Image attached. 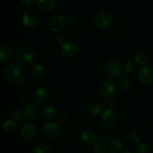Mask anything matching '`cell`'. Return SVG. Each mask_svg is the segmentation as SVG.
<instances>
[{"label": "cell", "mask_w": 153, "mask_h": 153, "mask_svg": "<svg viewBox=\"0 0 153 153\" xmlns=\"http://www.w3.org/2000/svg\"><path fill=\"white\" fill-rule=\"evenodd\" d=\"M35 58V52L30 46H23L18 51L16 55V62L22 67H29L33 64Z\"/></svg>", "instance_id": "6da1fadb"}, {"label": "cell", "mask_w": 153, "mask_h": 153, "mask_svg": "<svg viewBox=\"0 0 153 153\" xmlns=\"http://www.w3.org/2000/svg\"><path fill=\"white\" fill-rule=\"evenodd\" d=\"M43 134L45 138L49 140H55L58 138L61 134V128L58 123H46L43 128Z\"/></svg>", "instance_id": "7a4b0ae2"}, {"label": "cell", "mask_w": 153, "mask_h": 153, "mask_svg": "<svg viewBox=\"0 0 153 153\" xmlns=\"http://www.w3.org/2000/svg\"><path fill=\"white\" fill-rule=\"evenodd\" d=\"M105 70L108 75L112 77H117L123 72V67L119 61L115 59H109L105 64Z\"/></svg>", "instance_id": "3957f363"}, {"label": "cell", "mask_w": 153, "mask_h": 153, "mask_svg": "<svg viewBox=\"0 0 153 153\" xmlns=\"http://www.w3.org/2000/svg\"><path fill=\"white\" fill-rule=\"evenodd\" d=\"M3 76L7 81L15 82L18 80L21 76L20 67L16 64H7L3 70Z\"/></svg>", "instance_id": "277c9868"}, {"label": "cell", "mask_w": 153, "mask_h": 153, "mask_svg": "<svg viewBox=\"0 0 153 153\" xmlns=\"http://www.w3.org/2000/svg\"><path fill=\"white\" fill-rule=\"evenodd\" d=\"M113 19L111 16L108 13H100L94 17V24L97 28L105 30L109 28L111 25Z\"/></svg>", "instance_id": "5b68a950"}, {"label": "cell", "mask_w": 153, "mask_h": 153, "mask_svg": "<svg viewBox=\"0 0 153 153\" xmlns=\"http://www.w3.org/2000/svg\"><path fill=\"white\" fill-rule=\"evenodd\" d=\"M116 91V84L110 79L105 80L102 82L99 88V93L102 97L105 99L110 98Z\"/></svg>", "instance_id": "8992f818"}, {"label": "cell", "mask_w": 153, "mask_h": 153, "mask_svg": "<svg viewBox=\"0 0 153 153\" xmlns=\"http://www.w3.org/2000/svg\"><path fill=\"white\" fill-rule=\"evenodd\" d=\"M60 52L65 58H74L79 52V46L74 42H64L60 46Z\"/></svg>", "instance_id": "52a82bcc"}, {"label": "cell", "mask_w": 153, "mask_h": 153, "mask_svg": "<svg viewBox=\"0 0 153 153\" xmlns=\"http://www.w3.org/2000/svg\"><path fill=\"white\" fill-rule=\"evenodd\" d=\"M38 112V108L34 103L28 102L27 104H25L22 110V117L25 120H33L37 117Z\"/></svg>", "instance_id": "ba28073f"}, {"label": "cell", "mask_w": 153, "mask_h": 153, "mask_svg": "<svg viewBox=\"0 0 153 153\" xmlns=\"http://www.w3.org/2000/svg\"><path fill=\"white\" fill-rule=\"evenodd\" d=\"M37 134V128L34 123H27L20 128V135L24 140H32Z\"/></svg>", "instance_id": "9c48e42d"}, {"label": "cell", "mask_w": 153, "mask_h": 153, "mask_svg": "<svg viewBox=\"0 0 153 153\" xmlns=\"http://www.w3.org/2000/svg\"><path fill=\"white\" fill-rule=\"evenodd\" d=\"M139 81L144 85H150L153 82V68L146 66L140 69L137 73Z\"/></svg>", "instance_id": "30bf717a"}, {"label": "cell", "mask_w": 153, "mask_h": 153, "mask_svg": "<svg viewBox=\"0 0 153 153\" xmlns=\"http://www.w3.org/2000/svg\"><path fill=\"white\" fill-rule=\"evenodd\" d=\"M22 22L28 28H34L39 23L38 14L32 10H27L22 16Z\"/></svg>", "instance_id": "8fae6325"}, {"label": "cell", "mask_w": 153, "mask_h": 153, "mask_svg": "<svg viewBox=\"0 0 153 153\" xmlns=\"http://www.w3.org/2000/svg\"><path fill=\"white\" fill-rule=\"evenodd\" d=\"M66 24V19L60 14L54 15L49 22V29L54 32H58L63 29Z\"/></svg>", "instance_id": "7c38bea8"}, {"label": "cell", "mask_w": 153, "mask_h": 153, "mask_svg": "<svg viewBox=\"0 0 153 153\" xmlns=\"http://www.w3.org/2000/svg\"><path fill=\"white\" fill-rule=\"evenodd\" d=\"M117 121V117L116 114L113 111V110L108 109L102 114L101 122L105 126H114L116 124Z\"/></svg>", "instance_id": "4fadbf2b"}, {"label": "cell", "mask_w": 153, "mask_h": 153, "mask_svg": "<svg viewBox=\"0 0 153 153\" xmlns=\"http://www.w3.org/2000/svg\"><path fill=\"white\" fill-rule=\"evenodd\" d=\"M49 97H50L49 91L46 90V88H40L36 90L33 93L32 95L33 100L36 103H38V104H41V103H44L47 102L49 100Z\"/></svg>", "instance_id": "5bb4252c"}, {"label": "cell", "mask_w": 153, "mask_h": 153, "mask_svg": "<svg viewBox=\"0 0 153 153\" xmlns=\"http://www.w3.org/2000/svg\"><path fill=\"white\" fill-rule=\"evenodd\" d=\"M82 141L88 146H92L96 143L97 141V136L94 131L91 130H86L83 131L81 135Z\"/></svg>", "instance_id": "9a60e30c"}, {"label": "cell", "mask_w": 153, "mask_h": 153, "mask_svg": "<svg viewBox=\"0 0 153 153\" xmlns=\"http://www.w3.org/2000/svg\"><path fill=\"white\" fill-rule=\"evenodd\" d=\"M13 49L10 46H4L1 49V52H0V60H1V62H9L10 61H11L12 58H13Z\"/></svg>", "instance_id": "2e32d148"}, {"label": "cell", "mask_w": 153, "mask_h": 153, "mask_svg": "<svg viewBox=\"0 0 153 153\" xmlns=\"http://www.w3.org/2000/svg\"><path fill=\"white\" fill-rule=\"evenodd\" d=\"M43 116L47 120L52 121L58 117V111L53 106L46 105L43 110Z\"/></svg>", "instance_id": "e0dca14e"}, {"label": "cell", "mask_w": 153, "mask_h": 153, "mask_svg": "<svg viewBox=\"0 0 153 153\" xmlns=\"http://www.w3.org/2000/svg\"><path fill=\"white\" fill-rule=\"evenodd\" d=\"M56 4L55 0H37V4L39 8L44 11H51L54 9Z\"/></svg>", "instance_id": "ac0fdd59"}, {"label": "cell", "mask_w": 153, "mask_h": 153, "mask_svg": "<svg viewBox=\"0 0 153 153\" xmlns=\"http://www.w3.org/2000/svg\"><path fill=\"white\" fill-rule=\"evenodd\" d=\"M31 73L34 77L40 79V78H43L44 76L45 73H46V70H45L44 67L42 64H34L31 67Z\"/></svg>", "instance_id": "d6986e66"}, {"label": "cell", "mask_w": 153, "mask_h": 153, "mask_svg": "<svg viewBox=\"0 0 153 153\" xmlns=\"http://www.w3.org/2000/svg\"><path fill=\"white\" fill-rule=\"evenodd\" d=\"M134 60L138 65L143 66L149 61V55L145 51H138L134 55Z\"/></svg>", "instance_id": "ffe728a7"}, {"label": "cell", "mask_w": 153, "mask_h": 153, "mask_svg": "<svg viewBox=\"0 0 153 153\" xmlns=\"http://www.w3.org/2000/svg\"><path fill=\"white\" fill-rule=\"evenodd\" d=\"M103 105L102 103L98 102H94L91 103L88 107V112L91 115H98L102 112Z\"/></svg>", "instance_id": "44dd1931"}, {"label": "cell", "mask_w": 153, "mask_h": 153, "mask_svg": "<svg viewBox=\"0 0 153 153\" xmlns=\"http://www.w3.org/2000/svg\"><path fill=\"white\" fill-rule=\"evenodd\" d=\"M123 142L119 139H112L108 143L109 149L113 152H117L120 151L123 148Z\"/></svg>", "instance_id": "7402d4cb"}, {"label": "cell", "mask_w": 153, "mask_h": 153, "mask_svg": "<svg viewBox=\"0 0 153 153\" xmlns=\"http://www.w3.org/2000/svg\"><path fill=\"white\" fill-rule=\"evenodd\" d=\"M4 129L7 132H14L16 129V124L13 120H7L4 123Z\"/></svg>", "instance_id": "603a6c76"}, {"label": "cell", "mask_w": 153, "mask_h": 153, "mask_svg": "<svg viewBox=\"0 0 153 153\" xmlns=\"http://www.w3.org/2000/svg\"><path fill=\"white\" fill-rule=\"evenodd\" d=\"M118 85L121 89L123 90V91H127V90L129 89L131 83H130V80L128 77L123 76V77L120 79Z\"/></svg>", "instance_id": "cb8c5ba5"}, {"label": "cell", "mask_w": 153, "mask_h": 153, "mask_svg": "<svg viewBox=\"0 0 153 153\" xmlns=\"http://www.w3.org/2000/svg\"><path fill=\"white\" fill-rule=\"evenodd\" d=\"M135 64L132 61H128L123 66V72L126 73H131L135 70Z\"/></svg>", "instance_id": "d4e9b609"}, {"label": "cell", "mask_w": 153, "mask_h": 153, "mask_svg": "<svg viewBox=\"0 0 153 153\" xmlns=\"http://www.w3.org/2000/svg\"><path fill=\"white\" fill-rule=\"evenodd\" d=\"M32 153H50V149L46 145L40 144L34 148Z\"/></svg>", "instance_id": "484cf974"}, {"label": "cell", "mask_w": 153, "mask_h": 153, "mask_svg": "<svg viewBox=\"0 0 153 153\" xmlns=\"http://www.w3.org/2000/svg\"><path fill=\"white\" fill-rule=\"evenodd\" d=\"M135 153H149V147L146 143H138L135 149Z\"/></svg>", "instance_id": "4316f807"}, {"label": "cell", "mask_w": 153, "mask_h": 153, "mask_svg": "<svg viewBox=\"0 0 153 153\" xmlns=\"http://www.w3.org/2000/svg\"><path fill=\"white\" fill-rule=\"evenodd\" d=\"M94 153H106V146L104 143H99L93 149Z\"/></svg>", "instance_id": "83f0119b"}, {"label": "cell", "mask_w": 153, "mask_h": 153, "mask_svg": "<svg viewBox=\"0 0 153 153\" xmlns=\"http://www.w3.org/2000/svg\"><path fill=\"white\" fill-rule=\"evenodd\" d=\"M131 138L134 143H140V140H141V136H140V134L139 133V131H137V130H132L131 131Z\"/></svg>", "instance_id": "f1b7e54d"}, {"label": "cell", "mask_w": 153, "mask_h": 153, "mask_svg": "<svg viewBox=\"0 0 153 153\" xmlns=\"http://www.w3.org/2000/svg\"><path fill=\"white\" fill-rule=\"evenodd\" d=\"M10 117H11V119L16 122H19L21 121L22 118H23L22 115V111H19V110L13 111L10 114Z\"/></svg>", "instance_id": "f546056e"}, {"label": "cell", "mask_w": 153, "mask_h": 153, "mask_svg": "<svg viewBox=\"0 0 153 153\" xmlns=\"http://www.w3.org/2000/svg\"><path fill=\"white\" fill-rule=\"evenodd\" d=\"M54 40H55L56 43H59V44H62L65 42V37H64V34L61 32H57L56 34L54 35Z\"/></svg>", "instance_id": "4dcf8cb0"}, {"label": "cell", "mask_w": 153, "mask_h": 153, "mask_svg": "<svg viewBox=\"0 0 153 153\" xmlns=\"http://www.w3.org/2000/svg\"><path fill=\"white\" fill-rule=\"evenodd\" d=\"M57 123H58L59 125H64L66 124V123L67 122V115L64 114H61L60 115H58L57 117Z\"/></svg>", "instance_id": "1f68e13d"}, {"label": "cell", "mask_w": 153, "mask_h": 153, "mask_svg": "<svg viewBox=\"0 0 153 153\" xmlns=\"http://www.w3.org/2000/svg\"><path fill=\"white\" fill-rule=\"evenodd\" d=\"M118 105V102L116 99H111V100H109L108 102V109L111 110H114V109L116 108Z\"/></svg>", "instance_id": "d6a6232c"}, {"label": "cell", "mask_w": 153, "mask_h": 153, "mask_svg": "<svg viewBox=\"0 0 153 153\" xmlns=\"http://www.w3.org/2000/svg\"><path fill=\"white\" fill-rule=\"evenodd\" d=\"M75 22H76V19L73 16H68L66 18V25H67L68 26H73L74 25Z\"/></svg>", "instance_id": "836d02e7"}, {"label": "cell", "mask_w": 153, "mask_h": 153, "mask_svg": "<svg viewBox=\"0 0 153 153\" xmlns=\"http://www.w3.org/2000/svg\"><path fill=\"white\" fill-rule=\"evenodd\" d=\"M20 99L22 102H28L30 99V97L26 93H23V94H22L20 95Z\"/></svg>", "instance_id": "e575fe53"}, {"label": "cell", "mask_w": 153, "mask_h": 153, "mask_svg": "<svg viewBox=\"0 0 153 153\" xmlns=\"http://www.w3.org/2000/svg\"><path fill=\"white\" fill-rule=\"evenodd\" d=\"M20 2L23 6H30L33 4L34 0H20Z\"/></svg>", "instance_id": "d590c367"}, {"label": "cell", "mask_w": 153, "mask_h": 153, "mask_svg": "<svg viewBox=\"0 0 153 153\" xmlns=\"http://www.w3.org/2000/svg\"><path fill=\"white\" fill-rule=\"evenodd\" d=\"M108 32L111 35H115L117 34V28L115 26H111L109 28Z\"/></svg>", "instance_id": "8d00e7d4"}, {"label": "cell", "mask_w": 153, "mask_h": 153, "mask_svg": "<svg viewBox=\"0 0 153 153\" xmlns=\"http://www.w3.org/2000/svg\"><path fill=\"white\" fill-rule=\"evenodd\" d=\"M121 153H133V152H131L130 149H126V150H124L123 152H122Z\"/></svg>", "instance_id": "74e56055"}, {"label": "cell", "mask_w": 153, "mask_h": 153, "mask_svg": "<svg viewBox=\"0 0 153 153\" xmlns=\"http://www.w3.org/2000/svg\"><path fill=\"white\" fill-rule=\"evenodd\" d=\"M152 153H153V152H152Z\"/></svg>", "instance_id": "f35d334b"}]
</instances>
